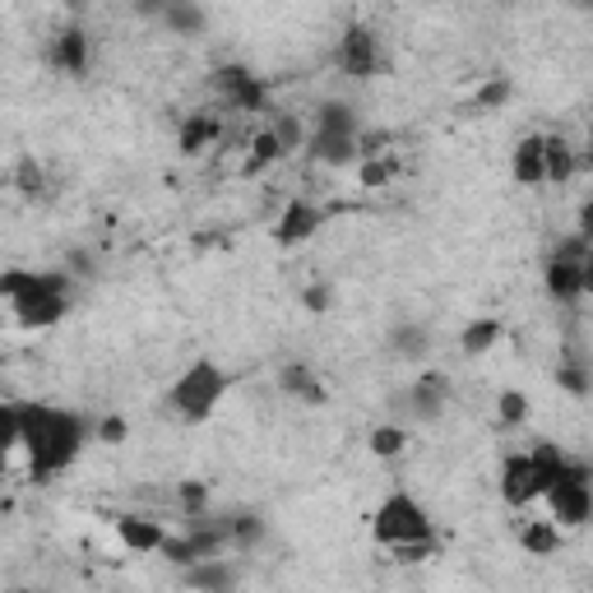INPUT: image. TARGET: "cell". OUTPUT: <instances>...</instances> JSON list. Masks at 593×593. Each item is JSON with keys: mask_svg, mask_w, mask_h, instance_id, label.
Segmentation results:
<instances>
[{"mask_svg": "<svg viewBox=\"0 0 593 593\" xmlns=\"http://www.w3.org/2000/svg\"><path fill=\"white\" fill-rule=\"evenodd\" d=\"M89 436H93V422L84 413H75V408L20 404V450L28 455L33 482L61 478L65 468L84 455Z\"/></svg>", "mask_w": 593, "mask_h": 593, "instance_id": "cell-1", "label": "cell"}, {"mask_svg": "<svg viewBox=\"0 0 593 593\" xmlns=\"http://www.w3.org/2000/svg\"><path fill=\"white\" fill-rule=\"evenodd\" d=\"M223 394H228V371L214 362V357H195L177 376V386L167 390V408L177 422L186 427H200L214 417V408L223 404Z\"/></svg>", "mask_w": 593, "mask_h": 593, "instance_id": "cell-2", "label": "cell"}, {"mask_svg": "<svg viewBox=\"0 0 593 593\" xmlns=\"http://www.w3.org/2000/svg\"><path fill=\"white\" fill-rule=\"evenodd\" d=\"M371 538L386 552L404 547V543H427V538H436V519H431V510L413 492L399 487V492H390L371 510Z\"/></svg>", "mask_w": 593, "mask_h": 593, "instance_id": "cell-3", "label": "cell"}, {"mask_svg": "<svg viewBox=\"0 0 593 593\" xmlns=\"http://www.w3.org/2000/svg\"><path fill=\"white\" fill-rule=\"evenodd\" d=\"M42 296H75V278L65 269H24V265H10L0 269V306H28V302H42Z\"/></svg>", "mask_w": 593, "mask_h": 593, "instance_id": "cell-4", "label": "cell"}, {"mask_svg": "<svg viewBox=\"0 0 593 593\" xmlns=\"http://www.w3.org/2000/svg\"><path fill=\"white\" fill-rule=\"evenodd\" d=\"M335 61L348 79H376V75H386V38L371 28V24H348L343 28V38H339V51H335Z\"/></svg>", "mask_w": 593, "mask_h": 593, "instance_id": "cell-5", "label": "cell"}, {"mask_svg": "<svg viewBox=\"0 0 593 593\" xmlns=\"http://www.w3.org/2000/svg\"><path fill=\"white\" fill-rule=\"evenodd\" d=\"M209 84H214V93L223 98V108H232V112H269V84L260 79L251 65L223 61L214 75H209Z\"/></svg>", "mask_w": 593, "mask_h": 593, "instance_id": "cell-6", "label": "cell"}, {"mask_svg": "<svg viewBox=\"0 0 593 593\" xmlns=\"http://www.w3.org/2000/svg\"><path fill=\"white\" fill-rule=\"evenodd\" d=\"M450 399H455V380H450L445 371H417L408 380V390H404V408H408V422H441L445 408H450Z\"/></svg>", "mask_w": 593, "mask_h": 593, "instance_id": "cell-7", "label": "cell"}, {"mask_svg": "<svg viewBox=\"0 0 593 593\" xmlns=\"http://www.w3.org/2000/svg\"><path fill=\"white\" fill-rule=\"evenodd\" d=\"M543 288L556 306H575L584 302V292L593 288V260H562L547 255L543 260Z\"/></svg>", "mask_w": 593, "mask_h": 593, "instance_id": "cell-8", "label": "cell"}, {"mask_svg": "<svg viewBox=\"0 0 593 593\" xmlns=\"http://www.w3.org/2000/svg\"><path fill=\"white\" fill-rule=\"evenodd\" d=\"M47 65L56 70V75H65V79H84V75H89V65H93L89 33H84L79 24H65L56 38H51V47H47Z\"/></svg>", "mask_w": 593, "mask_h": 593, "instance_id": "cell-9", "label": "cell"}, {"mask_svg": "<svg viewBox=\"0 0 593 593\" xmlns=\"http://www.w3.org/2000/svg\"><path fill=\"white\" fill-rule=\"evenodd\" d=\"M325 218H329V209L311 204V200H288L283 214H278V223H274V241H278L283 251L302 247V241H311V237L325 228Z\"/></svg>", "mask_w": 593, "mask_h": 593, "instance_id": "cell-10", "label": "cell"}, {"mask_svg": "<svg viewBox=\"0 0 593 593\" xmlns=\"http://www.w3.org/2000/svg\"><path fill=\"white\" fill-rule=\"evenodd\" d=\"M501 501L510 505V510H529L533 501H543V492H538V474L529 464V450H510V455L501 459Z\"/></svg>", "mask_w": 593, "mask_h": 593, "instance_id": "cell-11", "label": "cell"}, {"mask_svg": "<svg viewBox=\"0 0 593 593\" xmlns=\"http://www.w3.org/2000/svg\"><path fill=\"white\" fill-rule=\"evenodd\" d=\"M278 394L296 399L302 408H325L329 404V390H325V380L311 362H283L278 366Z\"/></svg>", "mask_w": 593, "mask_h": 593, "instance_id": "cell-12", "label": "cell"}, {"mask_svg": "<svg viewBox=\"0 0 593 593\" xmlns=\"http://www.w3.org/2000/svg\"><path fill=\"white\" fill-rule=\"evenodd\" d=\"M181 589L186 593H237L241 589V566L232 556H214V562H200L181 570Z\"/></svg>", "mask_w": 593, "mask_h": 593, "instance_id": "cell-13", "label": "cell"}, {"mask_svg": "<svg viewBox=\"0 0 593 593\" xmlns=\"http://www.w3.org/2000/svg\"><path fill=\"white\" fill-rule=\"evenodd\" d=\"M547 501V519L556 529H584L593 519V487H556L543 496Z\"/></svg>", "mask_w": 593, "mask_h": 593, "instance_id": "cell-14", "label": "cell"}, {"mask_svg": "<svg viewBox=\"0 0 593 593\" xmlns=\"http://www.w3.org/2000/svg\"><path fill=\"white\" fill-rule=\"evenodd\" d=\"M116 538H121V547L135 552V556H159L167 529H163V519L126 510V515H116Z\"/></svg>", "mask_w": 593, "mask_h": 593, "instance_id": "cell-15", "label": "cell"}, {"mask_svg": "<svg viewBox=\"0 0 593 593\" xmlns=\"http://www.w3.org/2000/svg\"><path fill=\"white\" fill-rule=\"evenodd\" d=\"M580 167H589V159L570 144L566 135H543V177H547V186H570Z\"/></svg>", "mask_w": 593, "mask_h": 593, "instance_id": "cell-16", "label": "cell"}, {"mask_svg": "<svg viewBox=\"0 0 593 593\" xmlns=\"http://www.w3.org/2000/svg\"><path fill=\"white\" fill-rule=\"evenodd\" d=\"M218 139H223V116L218 112H190L181 121V130H177V149L186 153V159H204Z\"/></svg>", "mask_w": 593, "mask_h": 593, "instance_id": "cell-17", "label": "cell"}, {"mask_svg": "<svg viewBox=\"0 0 593 593\" xmlns=\"http://www.w3.org/2000/svg\"><path fill=\"white\" fill-rule=\"evenodd\" d=\"M159 24L172 33V38H204L209 33V10L200 0H163Z\"/></svg>", "mask_w": 593, "mask_h": 593, "instance_id": "cell-18", "label": "cell"}, {"mask_svg": "<svg viewBox=\"0 0 593 593\" xmlns=\"http://www.w3.org/2000/svg\"><path fill=\"white\" fill-rule=\"evenodd\" d=\"M510 177H515V186H529V190H538V186H547V177H543V135H519V144H515V153H510Z\"/></svg>", "mask_w": 593, "mask_h": 593, "instance_id": "cell-19", "label": "cell"}, {"mask_svg": "<svg viewBox=\"0 0 593 593\" xmlns=\"http://www.w3.org/2000/svg\"><path fill=\"white\" fill-rule=\"evenodd\" d=\"M223 533H228V552H255L265 543L269 525L260 510H228L223 515Z\"/></svg>", "mask_w": 593, "mask_h": 593, "instance_id": "cell-20", "label": "cell"}, {"mask_svg": "<svg viewBox=\"0 0 593 593\" xmlns=\"http://www.w3.org/2000/svg\"><path fill=\"white\" fill-rule=\"evenodd\" d=\"M306 135H339V139H357L362 135V121H357V108L353 102H320L316 108V121H311Z\"/></svg>", "mask_w": 593, "mask_h": 593, "instance_id": "cell-21", "label": "cell"}, {"mask_svg": "<svg viewBox=\"0 0 593 593\" xmlns=\"http://www.w3.org/2000/svg\"><path fill=\"white\" fill-rule=\"evenodd\" d=\"M65 316H70V296H42V302H28V306L10 311V320L20 329H28V335H42V329L61 325Z\"/></svg>", "mask_w": 593, "mask_h": 593, "instance_id": "cell-22", "label": "cell"}, {"mask_svg": "<svg viewBox=\"0 0 593 593\" xmlns=\"http://www.w3.org/2000/svg\"><path fill=\"white\" fill-rule=\"evenodd\" d=\"M390 353H394L399 362H408V366H422L427 353H431V335H427V325H417V320L394 325V329H390Z\"/></svg>", "mask_w": 593, "mask_h": 593, "instance_id": "cell-23", "label": "cell"}, {"mask_svg": "<svg viewBox=\"0 0 593 593\" xmlns=\"http://www.w3.org/2000/svg\"><path fill=\"white\" fill-rule=\"evenodd\" d=\"M556 386H562L570 399H589L593 394V371H589L584 348H566V357L556 362Z\"/></svg>", "mask_w": 593, "mask_h": 593, "instance_id": "cell-24", "label": "cell"}, {"mask_svg": "<svg viewBox=\"0 0 593 593\" xmlns=\"http://www.w3.org/2000/svg\"><path fill=\"white\" fill-rule=\"evenodd\" d=\"M562 543H566V533L552 525V519H525V525H519V547H525L529 556H556L562 552Z\"/></svg>", "mask_w": 593, "mask_h": 593, "instance_id": "cell-25", "label": "cell"}, {"mask_svg": "<svg viewBox=\"0 0 593 593\" xmlns=\"http://www.w3.org/2000/svg\"><path fill=\"white\" fill-rule=\"evenodd\" d=\"M501 335H505V325H501L496 316H478V320H468V325L459 329V353H464V357H482V353H492V348L501 343Z\"/></svg>", "mask_w": 593, "mask_h": 593, "instance_id": "cell-26", "label": "cell"}, {"mask_svg": "<svg viewBox=\"0 0 593 593\" xmlns=\"http://www.w3.org/2000/svg\"><path fill=\"white\" fill-rule=\"evenodd\" d=\"M306 153L320 167H348L357 163V139H339V135H306Z\"/></svg>", "mask_w": 593, "mask_h": 593, "instance_id": "cell-27", "label": "cell"}, {"mask_svg": "<svg viewBox=\"0 0 593 593\" xmlns=\"http://www.w3.org/2000/svg\"><path fill=\"white\" fill-rule=\"evenodd\" d=\"M366 445H371L376 459H399V455H408L413 431L404 422H376L371 431H366Z\"/></svg>", "mask_w": 593, "mask_h": 593, "instance_id": "cell-28", "label": "cell"}, {"mask_svg": "<svg viewBox=\"0 0 593 593\" xmlns=\"http://www.w3.org/2000/svg\"><path fill=\"white\" fill-rule=\"evenodd\" d=\"M10 186H14V195L20 200H42L47 195V167L33 159V153H20L10 167Z\"/></svg>", "mask_w": 593, "mask_h": 593, "instance_id": "cell-29", "label": "cell"}, {"mask_svg": "<svg viewBox=\"0 0 593 593\" xmlns=\"http://www.w3.org/2000/svg\"><path fill=\"white\" fill-rule=\"evenodd\" d=\"M274 163H283V149H278V139L269 126H260L251 135V149H247V163H241V177H260V172H269Z\"/></svg>", "mask_w": 593, "mask_h": 593, "instance_id": "cell-30", "label": "cell"}, {"mask_svg": "<svg viewBox=\"0 0 593 593\" xmlns=\"http://www.w3.org/2000/svg\"><path fill=\"white\" fill-rule=\"evenodd\" d=\"M510 102H515V79L492 75V79H482V84H478V93H474V112L492 116V112H505Z\"/></svg>", "mask_w": 593, "mask_h": 593, "instance_id": "cell-31", "label": "cell"}, {"mask_svg": "<svg viewBox=\"0 0 593 593\" xmlns=\"http://www.w3.org/2000/svg\"><path fill=\"white\" fill-rule=\"evenodd\" d=\"M269 130L278 139V149H283V159H288V153H296V149H306V121L296 112H278L269 121Z\"/></svg>", "mask_w": 593, "mask_h": 593, "instance_id": "cell-32", "label": "cell"}, {"mask_svg": "<svg viewBox=\"0 0 593 593\" xmlns=\"http://www.w3.org/2000/svg\"><path fill=\"white\" fill-rule=\"evenodd\" d=\"M529 394L525 390H501L496 394V422L501 427H525L529 422Z\"/></svg>", "mask_w": 593, "mask_h": 593, "instance_id": "cell-33", "label": "cell"}, {"mask_svg": "<svg viewBox=\"0 0 593 593\" xmlns=\"http://www.w3.org/2000/svg\"><path fill=\"white\" fill-rule=\"evenodd\" d=\"M209 482L204 478H186V482H177V505L186 510V519H200V515H209Z\"/></svg>", "mask_w": 593, "mask_h": 593, "instance_id": "cell-34", "label": "cell"}, {"mask_svg": "<svg viewBox=\"0 0 593 593\" xmlns=\"http://www.w3.org/2000/svg\"><path fill=\"white\" fill-rule=\"evenodd\" d=\"M159 556H163L167 566H177V570L200 566V556H195V547H190V538H186V533H167V538H163V547H159Z\"/></svg>", "mask_w": 593, "mask_h": 593, "instance_id": "cell-35", "label": "cell"}, {"mask_svg": "<svg viewBox=\"0 0 593 593\" xmlns=\"http://www.w3.org/2000/svg\"><path fill=\"white\" fill-rule=\"evenodd\" d=\"M20 450V404L0 399V455H14Z\"/></svg>", "mask_w": 593, "mask_h": 593, "instance_id": "cell-36", "label": "cell"}, {"mask_svg": "<svg viewBox=\"0 0 593 593\" xmlns=\"http://www.w3.org/2000/svg\"><path fill=\"white\" fill-rule=\"evenodd\" d=\"M93 436H98V445H126L130 441V422L121 413H108V417H98V422H93Z\"/></svg>", "mask_w": 593, "mask_h": 593, "instance_id": "cell-37", "label": "cell"}, {"mask_svg": "<svg viewBox=\"0 0 593 593\" xmlns=\"http://www.w3.org/2000/svg\"><path fill=\"white\" fill-rule=\"evenodd\" d=\"M302 306L311 311V316H325V311H335V283H325V278L306 283V288H302Z\"/></svg>", "mask_w": 593, "mask_h": 593, "instance_id": "cell-38", "label": "cell"}, {"mask_svg": "<svg viewBox=\"0 0 593 593\" xmlns=\"http://www.w3.org/2000/svg\"><path fill=\"white\" fill-rule=\"evenodd\" d=\"M394 144V135L390 130H362L357 135V159L362 163H371V159H386V149Z\"/></svg>", "mask_w": 593, "mask_h": 593, "instance_id": "cell-39", "label": "cell"}, {"mask_svg": "<svg viewBox=\"0 0 593 593\" xmlns=\"http://www.w3.org/2000/svg\"><path fill=\"white\" fill-rule=\"evenodd\" d=\"M552 255H562V260H593V241H589V232H566V237H556Z\"/></svg>", "mask_w": 593, "mask_h": 593, "instance_id": "cell-40", "label": "cell"}, {"mask_svg": "<svg viewBox=\"0 0 593 593\" xmlns=\"http://www.w3.org/2000/svg\"><path fill=\"white\" fill-rule=\"evenodd\" d=\"M394 163L390 159H371V163H362V172H357V181L366 186V190H380V186H390L394 181Z\"/></svg>", "mask_w": 593, "mask_h": 593, "instance_id": "cell-41", "label": "cell"}, {"mask_svg": "<svg viewBox=\"0 0 593 593\" xmlns=\"http://www.w3.org/2000/svg\"><path fill=\"white\" fill-rule=\"evenodd\" d=\"M436 547H441V538H427V543H404V547H394V562H404V566H422L436 556Z\"/></svg>", "mask_w": 593, "mask_h": 593, "instance_id": "cell-42", "label": "cell"}, {"mask_svg": "<svg viewBox=\"0 0 593 593\" xmlns=\"http://www.w3.org/2000/svg\"><path fill=\"white\" fill-rule=\"evenodd\" d=\"M65 260H70V265H65L70 278H75V274H79V278H93V274H98V265H93V255H89V251H70Z\"/></svg>", "mask_w": 593, "mask_h": 593, "instance_id": "cell-43", "label": "cell"}, {"mask_svg": "<svg viewBox=\"0 0 593 593\" xmlns=\"http://www.w3.org/2000/svg\"><path fill=\"white\" fill-rule=\"evenodd\" d=\"M10 325H14V320H10V306H0V335H5Z\"/></svg>", "mask_w": 593, "mask_h": 593, "instance_id": "cell-44", "label": "cell"}, {"mask_svg": "<svg viewBox=\"0 0 593 593\" xmlns=\"http://www.w3.org/2000/svg\"><path fill=\"white\" fill-rule=\"evenodd\" d=\"M10 474V455H0V478H5Z\"/></svg>", "mask_w": 593, "mask_h": 593, "instance_id": "cell-45", "label": "cell"}, {"mask_svg": "<svg viewBox=\"0 0 593 593\" xmlns=\"http://www.w3.org/2000/svg\"><path fill=\"white\" fill-rule=\"evenodd\" d=\"M5 593H38V589H28V584H14V589H5Z\"/></svg>", "mask_w": 593, "mask_h": 593, "instance_id": "cell-46", "label": "cell"}]
</instances>
